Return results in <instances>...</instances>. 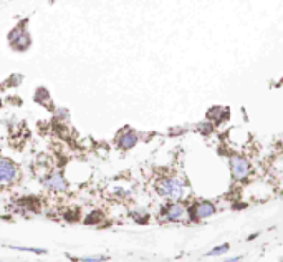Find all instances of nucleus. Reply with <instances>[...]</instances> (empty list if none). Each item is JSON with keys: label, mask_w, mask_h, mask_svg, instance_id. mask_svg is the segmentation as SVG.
Listing matches in <instances>:
<instances>
[{"label": "nucleus", "mask_w": 283, "mask_h": 262, "mask_svg": "<svg viewBox=\"0 0 283 262\" xmlns=\"http://www.w3.org/2000/svg\"><path fill=\"white\" fill-rule=\"evenodd\" d=\"M158 192L172 201H179L184 194V183L179 178H162L158 183Z\"/></svg>", "instance_id": "nucleus-1"}, {"label": "nucleus", "mask_w": 283, "mask_h": 262, "mask_svg": "<svg viewBox=\"0 0 283 262\" xmlns=\"http://www.w3.org/2000/svg\"><path fill=\"white\" fill-rule=\"evenodd\" d=\"M18 178V168L14 161L0 158V184H10Z\"/></svg>", "instance_id": "nucleus-2"}, {"label": "nucleus", "mask_w": 283, "mask_h": 262, "mask_svg": "<svg viewBox=\"0 0 283 262\" xmlns=\"http://www.w3.org/2000/svg\"><path fill=\"white\" fill-rule=\"evenodd\" d=\"M230 171L235 179H245L250 173V165L245 158L232 156L230 158Z\"/></svg>", "instance_id": "nucleus-3"}, {"label": "nucleus", "mask_w": 283, "mask_h": 262, "mask_svg": "<svg viewBox=\"0 0 283 262\" xmlns=\"http://www.w3.org/2000/svg\"><path fill=\"white\" fill-rule=\"evenodd\" d=\"M10 43L17 50H27L30 47V35L27 34V30H23L22 27H17L9 37Z\"/></svg>", "instance_id": "nucleus-4"}, {"label": "nucleus", "mask_w": 283, "mask_h": 262, "mask_svg": "<svg viewBox=\"0 0 283 262\" xmlns=\"http://www.w3.org/2000/svg\"><path fill=\"white\" fill-rule=\"evenodd\" d=\"M217 211V207L211 201H200L192 207V214H194V219H207L211 216H214Z\"/></svg>", "instance_id": "nucleus-5"}, {"label": "nucleus", "mask_w": 283, "mask_h": 262, "mask_svg": "<svg viewBox=\"0 0 283 262\" xmlns=\"http://www.w3.org/2000/svg\"><path fill=\"white\" fill-rule=\"evenodd\" d=\"M45 186L48 187V189H52V191H60V192H63V191H67V187H68V183H67V179L61 176V173H52V174H48L47 176V179H45Z\"/></svg>", "instance_id": "nucleus-6"}, {"label": "nucleus", "mask_w": 283, "mask_h": 262, "mask_svg": "<svg viewBox=\"0 0 283 262\" xmlns=\"http://www.w3.org/2000/svg\"><path fill=\"white\" fill-rule=\"evenodd\" d=\"M162 216L167 221H180L186 216V209H184V206L180 203H171L162 211Z\"/></svg>", "instance_id": "nucleus-7"}, {"label": "nucleus", "mask_w": 283, "mask_h": 262, "mask_svg": "<svg viewBox=\"0 0 283 262\" xmlns=\"http://www.w3.org/2000/svg\"><path fill=\"white\" fill-rule=\"evenodd\" d=\"M138 143V133L134 130H126L121 133L120 141H118V146L120 150H131L134 148Z\"/></svg>", "instance_id": "nucleus-8"}, {"label": "nucleus", "mask_w": 283, "mask_h": 262, "mask_svg": "<svg viewBox=\"0 0 283 262\" xmlns=\"http://www.w3.org/2000/svg\"><path fill=\"white\" fill-rule=\"evenodd\" d=\"M12 249H17V251H25V252H35V254H45V249H30V247H17V245H12Z\"/></svg>", "instance_id": "nucleus-9"}, {"label": "nucleus", "mask_w": 283, "mask_h": 262, "mask_svg": "<svg viewBox=\"0 0 283 262\" xmlns=\"http://www.w3.org/2000/svg\"><path fill=\"white\" fill-rule=\"evenodd\" d=\"M229 249V244H224V245H220V247H215V249H212L211 252H207V256H215V254H222L225 252Z\"/></svg>", "instance_id": "nucleus-10"}, {"label": "nucleus", "mask_w": 283, "mask_h": 262, "mask_svg": "<svg viewBox=\"0 0 283 262\" xmlns=\"http://www.w3.org/2000/svg\"><path fill=\"white\" fill-rule=\"evenodd\" d=\"M81 261L83 262H101V261H106V257H83Z\"/></svg>", "instance_id": "nucleus-11"}, {"label": "nucleus", "mask_w": 283, "mask_h": 262, "mask_svg": "<svg viewBox=\"0 0 283 262\" xmlns=\"http://www.w3.org/2000/svg\"><path fill=\"white\" fill-rule=\"evenodd\" d=\"M240 261V256H237V257H232V259H225L224 262H239Z\"/></svg>", "instance_id": "nucleus-12"}]
</instances>
